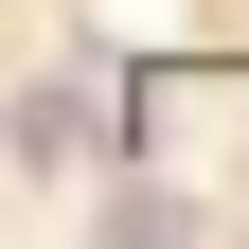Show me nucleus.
<instances>
[{"label": "nucleus", "mask_w": 249, "mask_h": 249, "mask_svg": "<svg viewBox=\"0 0 249 249\" xmlns=\"http://www.w3.org/2000/svg\"><path fill=\"white\" fill-rule=\"evenodd\" d=\"M18 160H36V178H71V160H89V89H71V71L18 107Z\"/></svg>", "instance_id": "nucleus-1"}]
</instances>
